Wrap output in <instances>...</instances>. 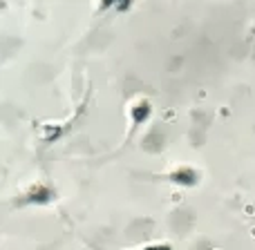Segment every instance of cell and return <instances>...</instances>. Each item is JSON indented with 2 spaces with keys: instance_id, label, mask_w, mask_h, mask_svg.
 I'll use <instances>...</instances> for the list:
<instances>
[{
  "instance_id": "cell-3",
  "label": "cell",
  "mask_w": 255,
  "mask_h": 250,
  "mask_svg": "<svg viewBox=\"0 0 255 250\" xmlns=\"http://www.w3.org/2000/svg\"><path fill=\"white\" fill-rule=\"evenodd\" d=\"M134 250H172V246L170 244H166V242H154V244H148V246L134 248Z\"/></svg>"
},
{
  "instance_id": "cell-2",
  "label": "cell",
  "mask_w": 255,
  "mask_h": 250,
  "mask_svg": "<svg viewBox=\"0 0 255 250\" xmlns=\"http://www.w3.org/2000/svg\"><path fill=\"white\" fill-rule=\"evenodd\" d=\"M130 116H132V125L134 127H139L143 121H148V116H150V103L148 101H136L134 105L130 107Z\"/></svg>"
},
{
  "instance_id": "cell-1",
  "label": "cell",
  "mask_w": 255,
  "mask_h": 250,
  "mask_svg": "<svg viewBox=\"0 0 255 250\" xmlns=\"http://www.w3.org/2000/svg\"><path fill=\"white\" fill-rule=\"evenodd\" d=\"M170 181L177 185H197L199 181V172L190 166H181L179 170H175L170 174Z\"/></svg>"
}]
</instances>
